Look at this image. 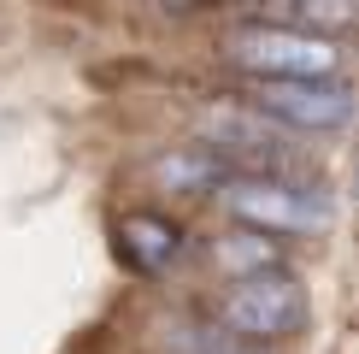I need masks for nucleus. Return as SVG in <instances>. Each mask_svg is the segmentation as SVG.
Listing matches in <instances>:
<instances>
[{
  "label": "nucleus",
  "instance_id": "1",
  "mask_svg": "<svg viewBox=\"0 0 359 354\" xmlns=\"http://www.w3.org/2000/svg\"><path fill=\"white\" fill-rule=\"evenodd\" d=\"M218 206L230 218H242L248 230L265 236H301V230H324L330 225V195L312 183H289L271 171H236L218 183Z\"/></svg>",
  "mask_w": 359,
  "mask_h": 354
},
{
  "label": "nucleus",
  "instance_id": "2",
  "mask_svg": "<svg viewBox=\"0 0 359 354\" xmlns=\"http://www.w3.org/2000/svg\"><path fill=\"white\" fill-rule=\"evenodd\" d=\"M224 336L236 343H283L306 324V289L283 266H259V272H236V284L218 295Z\"/></svg>",
  "mask_w": 359,
  "mask_h": 354
},
{
  "label": "nucleus",
  "instance_id": "3",
  "mask_svg": "<svg viewBox=\"0 0 359 354\" xmlns=\"http://www.w3.org/2000/svg\"><path fill=\"white\" fill-rule=\"evenodd\" d=\"M230 59L253 71V83L271 77H341V48L318 29H289V24H248L230 36Z\"/></svg>",
  "mask_w": 359,
  "mask_h": 354
},
{
  "label": "nucleus",
  "instance_id": "4",
  "mask_svg": "<svg viewBox=\"0 0 359 354\" xmlns=\"http://www.w3.org/2000/svg\"><path fill=\"white\" fill-rule=\"evenodd\" d=\"M253 112H271L277 124L294 130H348L353 118V88L341 77H271L253 83Z\"/></svg>",
  "mask_w": 359,
  "mask_h": 354
},
{
  "label": "nucleus",
  "instance_id": "5",
  "mask_svg": "<svg viewBox=\"0 0 359 354\" xmlns=\"http://www.w3.org/2000/svg\"><path fill=\"white\" fill-rule=\"evenodd\" d=\"M201 124H206V136H212L218 148H236V154H248L253 166H283V136L271 124H259V112L224 107V112H206Z\"/></svg>",
  "mask_w": 359,
  "mask_h": 354
},
{
  "label": "nucleus",
  "instance_id": "6",
  "mask_svg": "<svg viewBox=\"0 0 359 354\" xmlns=\"http://www.w3.org/2000/svg\"><path fill=\"white\" fill-rule=\"evenodd\" d=\"M118 236H124V254L136 266H147V272H159V266L177 260V248H183V230L165 225V218H147V213H130Z\"/></svg>",
  "mask_w": 359,
  "mask_h": 354
},
{
  "label": "nucleus",
  "instance_id": "7",
  "mask_svg": "<svg viewBox=\"0 0 359 354\" xmlns=\"http://www.w3.org/2000/svg\"><path fill=\"white\" fill-rule=\"evenodd\" d=\"M271 12H277V24H289V29L318 24V36H324V29H341L353 18V0H271Z\"/></svg>",
  "mask_w": 359,
  "mask_h": 354
},
{
  "label": "nucleus",
  "instance_id": "8",
  "mask_svg": "<svg viewBox=\"0 0 359 354\" xmlns=\"http://www.w3.org/2000/svg\"><path fill=\"white\" fill-rule=\"evenodd\" d=\"M177 354H253L248 343H236V336H224V331H189V324H177Z\"/></svg>",
  "mask_w": 359,
  "mask_h": 354
}]
</instances>
